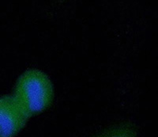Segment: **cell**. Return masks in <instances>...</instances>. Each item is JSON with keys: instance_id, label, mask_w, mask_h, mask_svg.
I'll return each instance as SVG.
<instances>
[{"instance_id": "cell-2", "label": "cell", "mask_w": 158, "mask_h": 137, "mask_svg": "<svg viewBox=\"0 0 158 137\" xmlns=\"http://www.w3.org/2000/svg\"><path fill=\"white\" fill-rule=\"evenodd\" d=\"M28 120L12 94L0 96V137L17 135Z\"/></svg>"}, {"instance_id": "cell-3", "label": "cell", "mask_w": 158, "mask_h": 137, "mask_svg": "<svg viewBox=\"0 0 158 137\" xmlns=\"http://www.w3.org/2000/svg\"><path fill=\"white\" fill-rule=\"evenodd\" d=\"M58 2H63L65 1V0H57Z\"/></svg>"}, {"instance_id": "cell-1", "label": "cell", "mask_w": 158, "mask_h": 137, "mask_svg": "<svg viewBox=\"0 0 158 137\" xmlns=\"http://www.w3.org/2000/svg\"><path fill=\"white\" fill-rule=\"evenodd\" d=\"M12 96L29 119L52 106L54 87L46 73L39 69H27L18 78Z\"/></svg>"}]
</instances>
